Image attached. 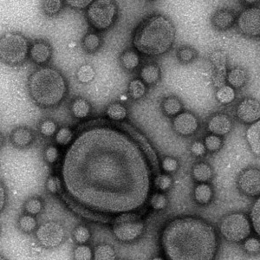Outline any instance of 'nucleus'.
<instances>
[{
	"instance_id": "obj_1",
	"label": "nucleus",
	"mask_w": 260,
	"mask_h": 260,
	"mask_svg": "<svg viewBox=\"0 0 260 260\" xmlns=\"http://www.w3.org/2000/svg\"><path fill=\"white\" fill-rule=\"evenodd\" d=\"M62 191L78 207L99 214L134 213L150 191L148 158L117 127H86L71 142L60 169Z\"/></svg>"
},
{
	"instance_id": "obj_2",
	"label": "nucleus",
	"mask_w": 260,
	"mask_h": 260,
	"mask_svg": "<svg viewBox=\"0 0 260 260\" xmlns=\"http://www.w3.org/2000/svg\"><path fill=\"white\" fill-rule=\"evenodd\" d=\"M160 243L169 260H213L219 246L213 225L196 217H181L169 222Z\"/></svg>"
},
{
	"instance_id": "obj_3",
	"label": "nucleus",
	"mask_w": 260,
	"mask_h": 260,
	"mask_svg": "<svg viewBox=\"0 0 260 260\" xmlns=\"http://www.w3.org/2000/svg\"><path fill=\"white\" fill-rule=\"evenodd\" d=\"M175 36V24L169 18L160 14L150 16L136 28L134 47L147 56H160L171 49Z\"/></svg>"
},
{
	"instance_id": "obj_4",
	"label": "nucleus",
	"mask_w": 260,
	"mask_h": 260,
	"mask_svg": "<svg viewBox=\"0 0 260 260\" xmlns=\"http://www.w3.org/2000/svg\"><path fill=\"white\" fill-rule=\"evenodd\" d=\"M30 98L42 109L58 106L67 95L68 84L58 70L44 66L33 71L28 79Z\"/></svg>"
},
{
	"instance_id": "obj_5",
	"label": "nucleus",
	"mask_w": 260,
	"mask_h": 260,
	"mask_svg": "<svg viewBox=\"0 0 260 260\" xmlns=\"http://www.w3.org/2000/svg\"><path fill=\"white\" fill-rule=\"evenodd\" d=\"M29 41L20 33H6L0 38V60L7 64L23 63L29 56Z\"/></svg>"
},
{
	"instance_id": "obj_6",
	"label": "nucleus",
	"mask_w": 260,
	"mask_h": 260,
	"mask_svg": "<svg viewBox=\"0 0 260 260\" xmlns=\"http://www.w3.org/2000/svg\"><path fill=\"white\" fill-rule=\"evenodd\" d=\"M144 222L136 213L119 214L113 222V233L115 238L122 242H131L142 235Z\"/></svg>"
},
{
	"instance_id": "obj_7",
	"label": "nucleus",
	"mask_w": 260,
	"mask_h": 260,
	"mask_svg": "<svg viewBox=\"0 0 260 260\" xmlns=\"http://www.w3.org/2000/svg\"><path fill=\"white\" fill-rule=\"evenodd\" d=\"M117 16V6L111 0H96L92 2L87 10L89 23L95 30L109 29L115 23Z\"/></svg>"
},
{
	"instance_id": "obj_8",
	"label": "nucleus",
	"mask_w": 260,
	"mask_h": 260,
	"mask_svg": "<svg viewBox=\"0 0 260 260\" xmlns=\"http://www.w3.org/2000/svg\"><path fill=\"white\" fill-rule=\"evenodd\" d=\"M219 231L225 240L231 242H242L251 234V225L244 213H231L222 219Z\"/></svg>"
},
{
	"instance_id": "obj_9",
	"label": "nucleus",
	"mask_w": 260,
	"mask_h": 260,
	"mask_svg": "<svg viewBox=\"0 0 260 260\" xmlns=\"http://www.w3.org/2000/svg\"><path fill=\"white\" fill-rule=\"evenodd\" d=\"M36 239L43 248L54 249L62 245L66 238V230L59 222H45L35 232Z\"/></svg>"
},
{
	"instance_id": "obj_10",
	"label": "nucleus",
	"mask_w": 260,
	"mask_h": 260,
	"mask_svg": "<svg viewBox=\"0 0 260 260\" xmlns=\"http://www.w3.org/2000/svg\"><path fill=\"white\" fill-rule=\"evenodd\" d=\"M240 32L257 38L260 34V11L257 7L247 8L241 12L237 21Z\"/></svg>"
},
{
	"instance_id": "obj_11",
	"label": "nucleus",
	"mask_w": 260,
	"mask_h": 260,
	"mask_svg": "<svg viewBox=\"0 0 260 260\" xmlns=\"http://www.w3.org/2000/svg\"><path fill=\"white\" fill-rule=\"evenodd\" d=\"M211 64L213 66V85L216 88H221L222 86L225 85L226 83V62L228 56L223 50H214L209 56Z\"/></svg>"
},
{
	"instance_id": "obj_12",
	"label": "nucleus",
	"mask_w": 260,
	"mask_h": 260,
	"mask_svg": "<svg viewBox=\"0 0 260 260\" xmlns=\"http://www.w3.org/2000/svg\"><path fill=\"white\" fill-rule=\"evenodd\" d=\"M239 187L245 194L256 197L260 193V172L257 169L250 168L241 173L238 180Z\"/></svg>"
},
{
	"instance_id": "obj_13",
	"label": "nucleus",
	"mask_w": 260,
	"mask_h": 260,
	"mask_svg": "<svg viewBox=\"0 0 260 260\" xmlns=\"http://www.w3.org/2000/svg\"><path fill=\"white\" fill-rule=\"evenodd\" d=\"M237 116L246 124H252L259 121V102L252 98H245L241 101L237 108Z\"/></svg>"
},
{
	"instance_id": "obj_14",
	"label": "nucleus",
	"mask_w": 260,
	"mask_h": 260,
	"mask_svg": "<svg viewBox=\"0 0 260 260\" xmlns=\"http://www.w3.org/2000/svg\"><path fill=\"white\" fill-rule=\"evenodd\" d=\"M173 127L175 132L180 136H192L198 130V119L192 113H180L174 119Z\"/></svg>"
},
{
	"instance_id": "obj_15",
	"label": "nucleus",
	"mask_w": 260,
	"mask_h": 260,
	"mask_svg": "<svg viewBox=\"0 0 260 260\" xmlns=\"http://www.w3.org/2000/svg\"><path fill=\"white\" fill-rule=\"evenodd\" d=\"M233 127L232 119L225 114H216L207 122V130L214 136H225Z\"/></svg>"
},
{
	"instance_id": "obj_16",
	"label": "nucleus",
	"mask_w": 260,
	"mask_h": 260,
	"mask_svg": "<svg viewBox=\"0 0 260 260\" xmlns=\"http://www.w3.org/2000/svg\"><path fill=\"white\" fill-rule=\"evenodd\" d=\"M29 56L36 64H45L50 61L52 56V48L47 42H35L30 46Z\"/></svg>"
},
{
	"instance_id": "obj_17",
	"label": "nucleus",
	"mask_w": 260,
	"mask_h": 260,
	"mask_svg": "<svg viewBox=\"0 0 260 260\" xmlns=\"http://www.w3.org/2000/svg\"><path fill=\"white\" fill-rule=\"evenodd\" d=\"M34 134L30 127H18L12 130L10 140L16 148H24L29 147L34 141Z\"/></svg>"
},
{
	"instance_id": "obj_18",
	"label": "nucleus",
	"mask_w": 260,
	"mask_h": 260,
	"mask_svg": "<svg viewBox=\"0 0 260 260\" xmlns=\"http://www.w3.org/2000/svg\"><path fill=\"white\" fill-rule=\"evenodd\" d=\"M236 21V16L230 9H219L212 17V24L217 30H226L233 27Z\"/></svg>"
},
{
	"instance_id": "obj_19",
	"label": "nucleus",
	"mask_w": 260,
	"mask_h": 260,
	"mask_svg": "<svg viewBox=\"0 0 260 260\" xmlns=\"http://www.w3.org/2000/svg\"><path fill=\"white\" fill-rule=\"evenodd\" d=\"M248 76L245 69L237 68L232 69L228 72L226 76V83H229V86L233 89H240L245 85L247 82Z\"/></svg>"
},
{
	"instance_id": "obj_20",
	"label": "nucleus",
	"mask_w": 260,
	"mask_h": 260,
	"mask_svg": "<svg viewBox=\"0 0 260 260\" xmlns=\"http://www.w3.org/2000/svg\"><path fill=\"white\" fill-rule=\"evenodd\" d=\"M142 81L147 84H154L160 78V69L156 63H148L142 67L141 70Z\"/></svg>"
},
{
	"instance_id": "obj_21",
	"label": "nucleus",
	"mask_w": 260,
	"mask_h": 260,
	"mask_svg": "<svg viewBox=\"0 0 260 260\" xmlns=\"http://www.w3.org/2000/svg\"><path fill=\"white\" fill-rule=\"evenodd\" d=\"M260 121H257L251 124L246 131V139L251 150L256 155H259L260 153Z\"/></svg>"
},
{
	"instance_id": "obj_22",
	"label": "nucleus",
	"mask_w": 260,
	"mask_h": 260,
	"mask_svg": "<svg viewBox=\"0 0 260 260\" xmlns=\"http://www.w3.org/2000/svg\"><path fill=\"white\" fill-rule=\"evenodd\" d=\"M71 109L76 118L83 119L90 114L91 105L84 98H76L71 104Z\"/></svg>"
},
{
	"instance_id": "obj_23",
	"label": "nucleus",
	"mask_w": 260,
	"mask_h": 260,
	"mask_svg": "<svg viewBox=\"0 0 260 260\" xmlns=\"http://www.w3.org/2000/svg\"><path fill=\"white\" fill-rule=\"evenodd\" d=\"M192 177L196 181L205 183L211 180L213 176V170L210 165L206 162H199L192 167Z\"/></svg>"
},
{
	"instance_id": "obj_24",
	"label": "nucleus",
	"mask_w": 260,
	"mask_h": 260,
	"mask_svg": "<svg viewBox=\"0 0 260 260\" xmlns=\"http://www.w3.org/2000/svg\"><path fill=\"white\" fill-rule=\"evenodd\" d=\"M18 228L24 234H33L39 228V222L35 216L24 213L19 216L18 218Z\"/></svg>"
},
{
	"instance_id": "obj_25",
	"label": "nucleus",
	"mask_w": 260,
	"mask_h": 260,
	"mask_svg": "<svg viewBox=\"0 0 260 260\" xmlns=\"http://www.w3.org/2000/svg\"><path fill=\"white\" fill-rule=\"evenodd\" d=\"M45 202L39 196H32L27 199L24 203V213L30 215L37 216L44 211Z\"/></svg>"
},
{
	"instance_id": "obj_26",
	"label": "nucleus",
	"mask_w": 260,
	"mask_h": 260,
	"mask_svg": "<svg viewBox=\"0 0 260 260\" xmlns=\"http://www.w3.org/2000/svg\"><path fill=\"white\" fill-rule=\"evenodd\" d=\"M162 110L168 116H176L182 110V104L177 98L169 96L163 101Z\"/></svg>"
},
{
	"instance_id": "obj_27",
	"label": "nucleus",
	"mask_w": 260,
	"mask_h": 260,
	"mask_svg": "<svg viewBox=\"0 0 260 260\" xmlns=\"http://www.w3.org/2000/svg\"><path fill=\"white\" fill-rule=\"evenodd\" d=\"M212 197H213V190L208 184H199L198 186L195 187V201H197L199 204L205 205L209 203L212 200Z\"/></svg>"
},
{
	"instance_id": "obj_28",
	"label": "nucleus",
	"mask_w": 260,
	"mask_h": 260,
	"mask_svg": "<svg viewBox=\"0 0 260 260\" xmlns=\"http://www.w3.org/2000/svg\"><path fill=\"white\" fill-rule=\"evenodd\" d=\"M121 63L127 71H133L140 64V56L135 50H128L121 54Z\"/></svg>"
},
{
	"instance_id": "obj_29",
	"label": "nucleus",
	"mask_w": 260,
	"mask_h": 260,
	"mask_svg": "<svg viewBox=\"0 0 260 260\" xmlns=\"http://www.w3.org/2000/svg\"><path fill=\"white\" fill-rule=\"evenodd\" d=\"M116 255L112 246L107 244H102L95 247L93 251L94 260H115Z\"/></svg>"
},
{
	"instance_id": "obj_30",
	"label": "nucleus",
	"mask_w": 260,
	"mask_h": 260,
	"mask_svg": "<svg viewBox=\"0 0 260 260\" xmlns=\"http://www.w3.org/2000/svg\"><path fill=\"white\" fill-rule=\"evenodd\" d=\"M82 45L88 53H94L101 46L100 37L95 33H88L84 36Z\"/></svg>"
},
{
	"instance_id": "obj_31",
	"label": "nucleus",
	"mask_w": 260,
	"mask_h": 260,
	"mask_svg": "<svg viewBox=\"0 0 260 260\" xmlns=\"http://www.w3.org/2000/svg\"><path fill=\"white\" fill-rule=\"evenodd\" d=\"M147 88L145 83L139 79H134L128 85V94L134 100H138L145 95Z\"/></svg>"
},
{
	"instance_id": "obj_32",
	"label": "nucleus",
	"mask_w": 260,
	"mask_h": 260,
	"mask_svg": "<svg viewBox=\"0 0 260 260\" xmlns=\"http://www.w3.org/2000/svg\"><path fill=\"white\" fill-rule=\"evenodd\" d=\"M107 115L113 121H122L127 116V109L121 104H112L107 108Z\"/></svg>"
},
{
	"instance_id": "obj_33",
	"label": "nucleus",
	"mask_w": 260,
	"mask_h": 260,
	"mask_svg": "<svg viewBox=\"0 0 260 260\" xmlns=\"http://www.w3.org/2000/svg\"><path fill=\"white\" fill-rule=\"evenodd\" d=\"M235 90L229 85L222 86L216 92V98L222 104H229L235 99Z\"/></svg>"
},
{
	"instance_id": "obj_34",
	"label": "nucleus",
	"mask_w": 260,
	"mask_h": 260,
	"mask_svg": "<svg viewBox=\"0 0 260 260\" xmlns=\"http://www.w3.org/2000/svg\"><path fill=\"white\" fill-rule=\"evenodd\" d=\"M73 132L70 127H61L56 131V136H55V142L57 145L68 146L71 144L72 140H73Z\"/></svg>"
},
{
	"instance_id": "obj_35",
	"label": "nucleus",
	"mask_w": 260,
	"mask_h": 260,
	"mask_svg": "<svg viewBox=\"0 0 260 260\" xmlns=\"http://www.w3.org/2000/svg\"><path fill=\"white\" fill-rule=\"evenodd\" d=\"M63 2L61 0H46L42 2L43 12L48 16L57 14L62 10Z\"/></svg>"
},
{
	"instance_id": "obj_36",
	"label": "nucleus",
	"mask_w": 260,
	"mask_h": 260,
	"mask_svg": "<svg viewBox=\"0 0 260 260\" xmlns=\"http://www.w3.org/2000/svg\"><path fill=\"white\" fill-rule=\"evenodd\" d=\"M91 234L89 228L86 225H77L73 231V238L76 243L79 245H85L90 240Z\"/></svg>"
},
{
	"instance_id": "obj_37",
	"label": "nucleus",
	"mask_w": 260,
	"mask_h": 260,
	"mask_svg": "<svg viewBox=\"0 0 260 260\" xmlns=\"http://www.w3.org/2000/svg\"><path fill=\"white\" fill-rule=\"evenodd\" d=\"M95 71L92 66L89 64L83 65L78 69L77 72V79L83 83H89L95 77Z\"/></svg>"
},
{
	"instance_id": "obj_38",
	"label": "nucleus",
	"mask_w": 260,
	"mask_h": 260,
	"mask_svg": "<svg viewBox=\"0 0 260 260\" xmlns=\"http://www.w3.org/2000/svg\"><path fill=\"white\" fill-rule=\"evenodd\" d=\"M45 187L51 194H58L62 191V181L57 175H50L45 182Z\"/></svg>"
},
{
	"instance_id": "obj_39",
	"label": "nucleus",
	"mask_w": 260,
	"mask_h": 260,
	"mask_svg": "<svg viewBox=\"0 0 260 260\" xmlns=\"http://www.w3.org/2000/svg\"><path fill=\"white\" fill-rule=\"evenodd\" d=\"M57 130H58L57 124L53 120H50V119L42 121L39 125V132L45 137H51L55 136Z\"/></svg>"
},
{
	"instance_id": "obj_40",
	"label": "nucleus",
	"mask_w": 260,
	"mask_h": 260,
	"mask_svg": "<svg viewBox=\"0 0 260 260\" xmlns=\"http://www.w3.org/2000/svg\"><path fill=\"white\" fill-rule=\"evenodd\" d=\"M196 56H197L196 50L189 46H184V47L180 48L177 52L178 59L183 63L192 62L196 58Z\"/></svg>"
},
{
	"instance_id": "obj_41",
	"label": "nucleus",
	"mask_w": 260,
	"mask_h": 260,
	"mask_svg": "<svg viewBox=\"0 0 260 260\" xmlns=\"http://www.w3.org/2000/svg\"><path fill=\"white\" fill-rule=\"evenodd\" d=\"M74 260H92L93 251L91 248L85 245H79L73 251Z\"/></svg>"
},
{
	"instance_id": "obj_42",
	"label": "nucleus",
	"mask_w": 260,
	"mask_h": 260,
	"mask_svg": "<svg viewBox=\"0 0 260 260\" xmlns=\"http://www.w3.org/2000/svg\"><path fill=\"white\" fill-rule=\"evenodd\" d=\"M222 144H223V141L219 136L210 135L205 138L204 145L206 149L212 153L219 151L221 148Z\"/></svg>"
},
{
	"instance_id": "obj_43",
	"label": "nucleus",
	"mask_w": 260,
	"mask_h": 260,
	"mask_svg": "<svg viewBox=\"0 0 260 260\" xmlns=\"http://www.w3.org/2000/svg\"><path fill=\"white\" fill-rule=\"evenodd\" d=\"M251 225L257 235L260 234V200L257 199L251 207Z\"/></svg>"
},
{
	"instance_id": "obj_44",
	"label": "nucleus",
	"mask_w": 260,
	"mask_h": 260,
	"mask_svg": "<svg viewBox=\"0 0 260 260\" xmlns=\"http://www.w3.org/2000/svg\"><path fill=\"white\" fill-rule=\"evenodd\" d=\"M173 183L171 176L169 175H159L154 180V185L157 189L160 191H167L170 188Z\"/></svg>"
},
{
	"instance_id": "obj_45",
	"label": "nucleus",
	"mask_w": 260,
	"mask_h": 260,
	"mask_svg": "<svg viewBox=\"0 0 260 260\" xmlns=\"http://www.w3.org/2000/svg\"><path fill=\"white\" fill-rule=\"evenodd\" d=\"M151 207L155 210H162L168 206V198L162 193H154L150 198Z\"/></svg>"
},
{
	"instance_id": "obj_46",
	"label": "nucleus",
	"mask_w": 260,
	"mask_h": 260,
	"mask_svg": "<svg viewBox=\"0 0 260 260\" xmlns=\"http://www.w3.org/2000/svg\"><path fill=\"white\" fill-rule=\"evenodd\" d=\"M44 155H45V161L48 164L53 165L55 163L57 162V160L59 159V149L56 148V146H48L47 148H45Z\"/></svg>"
},
{
	"instance_id": "obj_47",
	"label": "nucleus",
	"mask_w": 260,
	"mask_h": 260,
	"mask_svg": "<svg viewBox=\"0 0 260 260\" xmlns=\"http://www.w3.org/2000/svg\"><path fill=\"white\" fill-rule=\"evenodd\" d=\"M161 166H162L163 170L167 173H174L177 170L179 163L174 157L168 156L163 159Z\"/></svg>"
},
{
	"instance_id": "obj_48",
	"label": "nucleus",
	"mask_w": 260,
	"mask_h": 260,
	"mask_svg": "<svg viewBox=\"0 0 260 260\" xmlns=\"http://www.w3.org/2000/svg\"><path fill=\"white\" fill-rule=\"evenodd\" d=\"M244 247L249 253H257L260 250V243L256 238H247L244 243Z\"/></svg>"
},
{
	"instance_id": "obj_49",
	"label": "nucleus",
	"mask_w": 260,
	"mask_h": 260,
	"mask_svg": "<svg viewBox=\"0 0 260 260\" xmlns=\"http://www.w3.org/2000/svg\"><path fill=\"white\" fill-rule=\"evenodd\" d=\"M206 147L204 143L201 142H195L191 146V152L194 156L201 157L206 154Z\"/></svg>"
},
{
	"instance_id": "obj_50",
	"label": "nucleus",
	"mask_w": 260,
	"mask_h": 260,
	"mask_svg": "<svg viewBox=\"0 0 260 260\" xmlns=\"http://www.w3.org/2000/svg\"><path fill=\"white\" fill-rule=\"evenodd\" d=\"M93 1L91 0H69L66 1V3L68 6H71L72 8L75 9H85L86 7H89V5L92 3Z\"/></svg>"
},
{
	"instance_id": "obj_51",
	"label": "nucleus",
	"mask_w": 260,
	"mask_h": 260,
	"mask_svg": "<svg viewBox=\"0 0 260 260\" xmlns=\"http://www.w3.org/2000/svg\"><path fill=\"white\" fill-rule=\"evenodd\" d=\"M6 201H7V193H6V187L0 181V213L6 207Z\"/></svg>"
},
{
	"instance_id": "obj_52",
	"label": "nucleus",
	"mask_w": 260,
	"mask_h": 260,
	"mask_svg": "<svg viewBox=\"0 0 260 260\" xmlns=\"http://www.w3.org/2000/svg\"><path fill=\"white\" fill-rule=\"evenodd\" d=\"M4 143V137L3 136H2V134L0 133V147L1 146L3 145Z\"/></svg>"
},
{
	"instance_id": "obj_53",
	"label": "nucleus",
	"mask_w": 260,
	"mask_h": 260,
	"mask_svg": "<svg viewBox=\"0 0 260 260\" xmlns=\"http://www.w3.org/2000/svg\"><path fill=\"white\" fill-rule=\"evenodd\" d=\"M152 260H164L163 258H161V257H155L153 258Z\"/></svg>"
},
{
	"instance_id": "obj_54",
	"label": "nucleus",
	"mask_w": 260,
	"mask_h": 260,
	"mask_svg": "<svg viewBox=\"0 0 260 260\" xmlns=\"http://www.w3.org/2000/svg\"><path fill=\"white\" fill-rule=\"evenodd\" d=\"M0 260H7L6 257H4L3 255L0 254Z\"/></svg>"
},
{
	"instance_id": "obj_55",
	"label": "nucleus",
	"mask_w": 260,
	"mask_h": 260,
	"mask_svg": "<svg viewBox=\"0 0 260 260\" xmlns=\"http://www.w3.org/2000/svg\"><path fill=\"white\" fill-rule=\"evenodd\" d=\"M0 235H1V225H0Z\"/></svg>"
}]
</instances>
